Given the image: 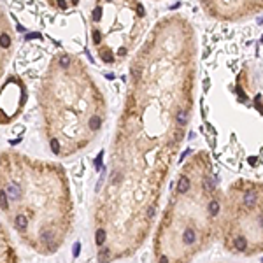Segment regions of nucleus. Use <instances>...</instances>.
Masks as SVG:
<instances>
[{"instance_id": "1", "label": "nucleus", "mask_w": 263, "mask_h": 263, "mask_svg": "<svg viewBox=\"0 0 263 263\" xmlns=\"http://www.w3.org/2000/svg\"><path fill=\"white\" fill-rule=\"evenodd\" d=\"M183 240L186 242V244H195L197 242V233H195V230L193 228H186L184 230V233H183Z\"/></svg>"}, {"instance_id": "2", "label": "nucleus", "mask_w": 263, "mask_h": 263, "mask_svg": "<svg viewBox=\"0 0 263 263\" xmlns=\"http://www.w3.org/2000/svg\"><path fill=\"white\" fill-rule=\"evenodd\" d=\"M256 202H258V195H256V193H247V195L244 197V205L246 207H254Z\"/></svg>"}, {"instance_id": "3", "label": "nucleus", "mask_w": 263, "mask_h": 263, "mask_svg": "<svg viewBox=\"0 0 263 263\" xmlns=\"http://www.w3.org/2000/svg\"><path fill=\"white\" fill-rule=\"evenodd\" d=\"M16 226L20 228V230H27V226H28V219H27V216L25 214H18L16 216Z\"/></svg>"}, {"instance_id": "4", "label": "nucleus", "mask_w": 263, "mask_h": 263, "mask_svg": "<svg viewBox=\"0 0 263 263\" xmlns=\"http://www.w3.org/2000/svg\"><path fill=\"white\" fill-rule=\"evenodd\" d=\"M188 190H190V179H188V177H181L179 186H177V191L179 193H186Z\"/></svg>"}, {"instance_id": "5", "label": "nucleus", "mask_w": 263, "mask_h": 263, "mask_svg": "<svg viewBox=\"0 0 263 263\" xmlns=\"http://www.w3.org/2000/svg\"><path fill=\"white\" fill-rule=\"evenodd\" d=\"M209 212L212 214V216H216V214L219 212V202H218V200H211V202H209Z\"/></svg>"}, {"instance_id": "6", "label": "nucleus", "mask_w": 263, "mask_h": 263, "mask_svg": "<svg viewBox=\"0 0 263 263\" xmlns=\"http://www.w3.org/2000/svg\"><path fill=\"white\" fill-rule=\"evenodd\" d=\"M235 247L239 249V251H244V249L247 247L246 239H244V237H237V239H235Z\"/></svg>"}, {"instance_id": "7", "label": "nucleus", "mask_w": 263, "mask_h": 263, "mask_svg": "<svg viewBox=\"0 0 263 263\" xmlns=\"http://www.w3.org/2000/svg\"><path fill=\"white\" fill-rule=\"evenodd\" d=\"M100 125H102V119H100L98 116H93L91 119H90V128H91V130H98Z\"/></svg>"}, {"instance_id": "8", "label": "nucleus", "mask_w": 263, "mask_h": 263, "mask_svg": "<svg viewBox=\"0 0 263 263\" xmlns=\"http://www.w3.org/2000/svg\"><path fill=\"white\" fill-rule=\"evenodd\" d=\"M0 207L2 209H7L9 207V198H7V193L5 191H0Z\"/></svg>"}, {"instance_id": "9", "label": "nucleus", "mask_w": 263, "mask_h": 263, "mask_svg": "<svg viewBox=\"0 0 263 263\" xmlns=\"http://www.w3.org/2000/svg\"><path fill=\"white\" fill-rule=\"evenodd\" d=\"M95 237H97V244H98V246H102V244L105 242V232H104L102 228L97 230V235H95Z\"/></svg>"}, {"instance_id": "10", "label": "nucleus", "mask_w": 263, "mask_h": 263, "mask_svg": "<svg viewBox=\"0 0 263 263\" xmlns=\"http://www.w3.org/2000/svg\"><path fill=\"white\" fill-rule=\"evenodd\" d=\"M177 123L181 125V126H184L186 123H188V114H186L184 111H181V112L177 114Z\"/></svg>"}, {"instance_id": "11", "label": "nucleus", "mask_w": 263, "mask_h": 263, "mask_svg": "<svg viewBox=\"0 0 263 263\" xmlns=\"http://www.w3.org/2000/svg\"><path fill=\"white\" fill-rule=\"evenodd\" d=\"M9 195H11V198H18V195H20V188L16 184H11L9 186Z\"/></svg>"}, {"instance_id": "12", "label": "nucleus", "mask_w": 263, "mask_h": 263, "mask_svg": "<svg viewBox=\"0 0 263 263\" xmlns=\"http://www.w3.org/2000/svg\"><path fill=\"white\" fill-rule=\"evenodd\" d=\"M0 44H2L4 48H9V46H11V37H9L7 34H2V35H0Z\"/></svg>"}, {"instance_id": "13", "label": "nucleus", "mask_w": 263, "mask_h": 263, "mask_svg": "<svg viewBox=\"0 0 263 263\" xmlns=\"http://www.w3.org/2000/svg\"><path fill=\"white\" fill-rule=\"evenodd\" d=\"M109 254H111V251L109 249H104V251H100V256H98V260L102 263H105V261H109Z\"/></svg>"}, {"instance_id": "14", "label": "nucleus", "mask_w": 263, "mask_h": 263, "mask_svg": "<svg viewBox=\"0 0 263 263\" xmlns=\"http://www.w3.org/2000/svg\"><path fill=\"white\" fill-rule=\"evenodd\" d=\"M51 149H53V153H55V155H58V153H60V146H58V140H51Z\"/></svg>"}, {"instance_id": "15", "label": "nucleus", "mask_w": 263, "mask_h": 263, "mask_svg": "<svg viewBox=\"0 0 263 263\" xmlns=\"http://www.w3.org/2000/svg\"><path fill=\"white\" fill-rule=\"evenodd\" d=\"M100 55L104 56L105 62H112V53H111V51H104V53H100Z\"/></svg>"}, {"instance_id": "16", "label": "nucleus", "mask_w": 263, "mask_h": 263, "mask_svg": "<svg viewBox=\"0 0 263 263\" xmlns=\"http://www.w3.org/2000/svg\"><path fill=\"white\" fill-rule=\"evenodd\" d=\"M69 63H70L69 56H62V58H60V65H62V67H67Z\"/></svg>"}, {"instance_id": "17", "label": "nucleus", "mask_w": 263, "mask_h": 263, "mask_svg": "<svg viewBox=\"0 0 263 263\" xmlns=\"http://www.w3.org/2000/svg\"><path fill=\"white\" fill-rule=\"evenodd\" d=\"M93 41H95V44L100 42V32L98 30H93Z\"/></svg>"}, {"instance_id": "18", "label": "nucleus", "mask_w": 263, "mask_h": 263, "mask_svg": "<svg viewBox=\"0 0 263 263\" xmlns=\"http://www.w3.org/2000/svg\"><path fill=\"white\" fill-rule=\"evenodd\" d=\"M100 14H102V9L97 7V9H95V12H93V18H95V20H100Z\"/></svg>"}, {"instance_id": "19", "label": "nucleus", "mask_w": 263, "mask_h": 263, "mask_svg": "<svg viewBox=\"0 0 263 263\" xmlns=\"http://www.w3.org/2000/svg\"><path fill=\"white\" fill-rule=\"evenodd\" d=\"M79 251H81V244L76 242V246H74V256H79Z\"/></svg>"}, {"instance_id": "20", "label": "nucleus", "mask_w": 263, "mask_h": 263, "mask_svg": "<svg viewBox=\"0 0 263 263\" xmlns=\"http://www.w3.org/2000/svg\"><path fill=\"white\" fill-rule=\"evenodd\" d=\"M51 237H53V233H51V232H48V233H42V239H46L48 242H49V239H51Z\"/></svg>"}, {"instance_id": "21", "label": "nucleus", "mask_w": 263, "mask_h": 263, "mask_svg": "<svg viewBox=\"0 0 263 263\" xmlns=\"http://www.w3.org/2000/svg\"><path fill=\"white\" fill-rule=\"evenodd\" d=\"M158 263H169V260H167V256H162V258H160V261H158Z\"/></svg>"}, {"instance_id": "22", "label": "nucleus", "mask_w": 263, "mask_h": 263, "mask_svg": "<svg viewBox=\"0 0 263 263\" xmlns=\"http://www.w3.org/2000/svg\"><path fill=\"white\" fill-rule=\"evenodd\" d=\"M153 214H155V207H151V209H149V212H147V216H149V218H151Z\"/></svg>"}]
</instances>
